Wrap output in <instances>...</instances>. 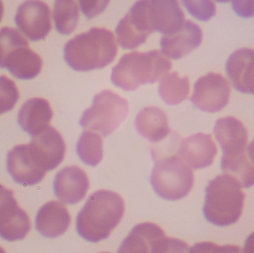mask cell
Here are the masks:
<instances>
[{"label": "cell", "instance_id": "cell-5", "mask_svg": "<svg viewBox=\"0 0 254 253\" xmlns=\"http://www.w3.org/2000/svg\"><path fill=\"white\" fill-rule=\"evenodd\" d=\"M155 161L150 182L155 193L163 199L177 201L186 197L192 190V169L175 154L152 157Z\"/></svg>", "mask_w": 254, "mask_h": 253}, {"label": "cell", "instance_id": "cell-6", "mask_svg": "<svg viewBox=\"0 0 254 253\" xmlns=\"http://www.w3.org/2000/svg\"><path fill=\"white\" fill-rule=\"evenodd\" d=\"M129 111V103L125 98L105 90L95 96L91 107L84 111L79 125L107 137L119 128Z\"/></svg>", "mask_w": 254, "mask_h": 253}, {"label": "cell", "instance_id": "cell-34", "mask_svg": "<svg viewBox=\"0 0 254 253\" xmlns=\"http://www.w3.org/2000/svg\"><path fill=\"white\" fill-rule=\"evenodd\" d=\"M243 252L244 253H254V232L245 241Z\"/></svg>", "mask_w": 254, "mask_h": 253}, {"label": "cell", "instance_id": "cell-38", "mask_svg": "<svg viewBox=\"0 0 254 253\" xmlns=\"http://www.w3.org/2000/svg\"></svg>", "mask_w": 254, "mask_h": 253}, {"label": "cell", "instance_id": "cell-13", "mask_svg": "<svg viewBox=\"0 0 254 253\" xmlns=\"http://www.w3.org/2000/svg\"><path fill=\"white\" fill-rule=\"evenodd\" d=\"M217 152L212 135L200 132L181 138L176 154L191 169L198 170L212 165Z\"/></svg>", "mask_w": 254, "mask_h": 253}, {"label": "cell", "instance_id": "cell-7", "mask_svg": "<svg viewBox=\"0 0 254 253\" xmlns=\"http://www.w3.org/2000/svg\"><path fill=\"white\" fill-rule=\"evenodd\" d=\"M117 40L123 49L133 50L153 33L148 15V0L135 2L115 28Z\"/></svg>", "mask_w": 254, "mask_h": 253}, {"label": "cell", "instance_id": "cell-31", "mask_svg": "<svg viewBox=\"0 0 254 253\" xmlns=\"http://www.w3.org/2000/svg\"><path fill=\"white\" fill-rule=\"evenodd\" d=\"M189 253H244L238 246H218L212 242H201L195 244Z\"/></svg>", "mask_w": 254, "mask_h": 253}, {"label": "cell", "instance_id": "cell-11", "mask_svg": "<svg viewBox=\"0 0 254 253\" xmlns=\"http://www.w3.org/2000/svg\"><path fill=\"white\" fill-rule=\"evenodd\" d=\"M15 22L18 30L30 41H41L52 28L51 10L45 2L28 1L18 7Z\"/></svg>", "mask_w": 254, "mask_h": 253}, {"label": "cell", "instance_id": "cell-37", "mask_svg": "<svg viewBox=\"0 0 254 253\" xmlns=\"http://www.w3.org/2000/svg\"><path fill=\"white\" fill-rule=\"evenodd\" d=\"M0 253H6L5 252V250L2 248V247H0Z\"/></svg>", "mask_w": 254, "mask_h": 253}, {"label": "cell", "instance_id": "cell-23", "mask_svg": "<svg viewBox=\"0 0 254 253\" xmlns=\"http://www.w3.org/2000/svg\"><path fill=\"white\" fill-rule=\"evenodd\" d=\"M165 236L162 229L153 223L137 224L123 241L117 253H152L157 240Z\"/></svg>", "mask_w": 254, "mask_h": 253}, {"label": "cell", "instance_id": "cell-14", "mask_svg": "<svg viewBox=\"0 0 254 253\" xmlns=\"http://www.w3.org/2000/svg\"><path fill=\"white\" fill-rule=\"evenodd\" d=\"M7 171L16 184L29 187L39 184L46 172L38 165L28 144H18L7 154Z\"/></svg>", "mask_w": 254, "mask_h": 253}, {"label": "cell", "instance_id": "cell-17", "mask_svg": "<svg viewBox=\"0 0 254 253\" xmlns=\"http://www.w3.org/2000/svg\"><path fill=\"white\" fill-rule=\"evenodd\" d=\"M225 70L235 90L254 95V50H237L227 60Z\"/></svg>", "mask_w": 254, "mask_h": 253}, {"label": "cell", "instance_id": "cell-21", "mask_svg": "<svg viewBox=\"0 0 254 253\" xmlns=\"http://www.w3.org/2000/svg\"><path fill=\"white\" fill-rule=\"evenodd\" d=\"M42 63L40 56L30 49L28 45H25L17 47L5 58L2 68H7L18 79L30 80L38 76Z\"/></svg>", "mask_w": 254, "mask_h": 253}, {"label": "cell", "instance_id": "cell-35", "mask_svg": "<svg viewBox=\"0 0 254 253\" xmlns=\"http://www.w3.org/2000/svg\"><path fill=\"white\" fill-rule=\"evenodd\" d=\"M247 154H248L250 161L254 165V138L251 141V144L247 146Z\"/></svg>", "mask_w": 254, "mask_h": 253}, {"label": "cell", "instance_id": "cell-3", "mask_svg": "<svg viewBox=\"0 0 254 253\" xmlns=\"http://www.w3.org/2000/svg\"><path fill=\"white\" fill-rule=\"evenodd\" d=\"M172 68L159 51L126 54L113 67L111 81L124 91H135L142 84H155Z\"/></svg>", "mask_w": 254, "mask_h": 253}, {"label": "cell", "instance_id": "cell-26", "mask_svg": "<svg viewBox=\"0 0 254 253\" xmlns=\"http://www.w3.org/2000/svg\"><path fill=\"white\" fill-rule=\"evenodd\" d=\"M53 18L56 29L61 34H70L78 25L79 10L72 0H59L54 4Z\"/></svg>", "mask_w": 254, "mask_h": 253}, {"label": "cell", "instance_id": "cell-16", "mask_svg": "<svg viewBox=\"0 0 254 253\" xmlns=\"http://www.w3.org/2000/svg\"><path fill=\"white\" fill-rule=\"evenodd\" d=\"M202 41L200 27L188 20L178 31L161 38V53L172 60H180L199 47Z\"/></svg>", "mask_w": 254, "mask_h": 253}, {"label": "cell", "instance_id": "cell-28", "mask_svg": "<svg viewBox=\"0 0 254 253\" xmlns=\"http://www.w3.org/2000/svg\"><path fill=\"white\" fill-rule=\"evenodd\" d=\"M19 98V92L12 80L5 75L0 76V114L13 109Z\"/></svg>", "mask_w": 254, "mask_h": 253}, {"label": "cell", "instance_id": "cell-33", "mask_svg": "<svg viewBox=\"0 0 254 253\" xmlns=\"http://www.w3.org/2000/svg\"><path fill=\"white\" fill-rule=\"evenodd\" d=\"M232 6L240 16L248 18L254 15V1H235Z\"/></svg>", "mask_w": 254, "mask_h": 253}, {"label": "cell", "instance_id": "cell-15", "mask_svg": "<svg viewBox=\"0 0 254 253\" xmlns=\"http://www.w3.org/2000/svg\"><path fill=\"white\" fill-rule=\"evenodd\" d=\"M89 189L86 173L77 166L63 168L54 181L56 197L65 204H75L82 201Z\"/></svg>", "mask_w": 254, "mask_h": 253}, {"label": "cell", "instance_id": "cell-12", "mask_svg": "<svg viewBox=\"0 0 254 253\" xmlns=\"http://www.w3.org/2000/svg\"><path fill=\"white\" fill-rule=\"evenodd\" d=\"M214 134L223 152L222 160L235 159L247 154L248 131L238 119L228 117L217 120Z\"/></svg>", "mask_w": 254, "mask_h": 253}, {"label": "cell", "instance_id": "cell-24", "mask_svg": "<svg viewBox=\"0 0 254 253\" xmlns=\"http://www.w3.org/2000/svg\"><path fill=\"white\" fill-rule=\"evenodd\" d=\"M189 93V78H181L177 71L167 73L160 80L158 94L168 105L180 104L188 98Z\"/></svg>", "mask_w": 254, "mask_h": 253}, {"label": "cell", "instance_id": "cell-20", "mask_svg": "<svg viewBox=\"0 0 254 253\" xmlns=\"http://www.w3.org/2000/svg\"><path fill=\"white\" fill-rule=\"evenodd\" d=\"M53 117L51 105L47 100L34 98L27 101L18 111V123L31 137L49 127Z\"/></svg>", "mask_w": 254, "mask_h": 253}, {"label": "cell", "instance_id": "cell-1", "mask_svg": "<svg viewBox=\"0 0 254 253\" xmlns=\"http://www.w3.org/2000/svg\"><path fill=\"white\" fill-rule=\"evenodd\" d=\"M124 211V201L119 194L105 190L95 191L77 215V232L88 242L106 240L121 222Z\"/></svg>", "mask_w": 254, "mask_h": 253}, {"label": "cell", "instance_id": "cell-25", "mask_svg": "<svg viewBox=\"0 0 254 253\" xmlns=\"http://www.w3.org/2000/svg\"><path fill=\"white\" fill-rule=\"evenodd\" d=\"M76 152L87 165L96 167L104 157L102 137L91 131H84L76 144Z\"/></svg>", "mask_w": 254, "mask_h": 253}, {"label": "cell", "instance_id": "cell-18", "mask_svg": "<svg viewBox=\"0 0 254 253\" xmlns=\"http://www.w3.org/2000/svg\"><path fill=\"white\" fill-rule=\"evenodd\" d=\"M148 15L153 32L164 35L176 32L185 21L184 12L175 0L148 1Z\"/></svg>", "mask_w": 254, "mask_h": 253}, {"label": "cell", "instance_id": "cell-10", "mask_svg": "<svg viewBox=\"0 0 254 253\" xmlns=\"http://www.w3.org/2000/svg\"><path fill=\"white\" fill-rule=\"evenodd\" d=\"M28 148L32 158L44 172L53 171L64 161L65 144L62 135L49 126L41 133L31 137Z\"/></svg>", "mask_w": 254, "mask_h": 253}, {"label": "cell", "instance_id": "cell-27", "mask_svg": "<svg viewBox=\"0 0 254 253\" xmlns=\"http://www.w3.org/2000/svg\"><path fill=\"white\" fill-rule=\"evenodd\" d=\"M28 45L26 38L15 28L4 27L0 29V68H2L5 58L15 48Z\"/></svg>", "mask_w": 254, "mask_h": 253}, {"label": "cell", "instance_id": "cell-30", "mask_svg": "<svg viewBox=\"0 0 254 253\" xmlns=\"http://www.w3.org/2000/svg\"><path fill=\"white\" fill-rule=\"evenodd\" d=\"M189 246L182 240L171 237L158 239L152 250V253H189Z\"/></svg>", "mask_w": 254, "mask_h": 253}, {"label": "cell", "instance_id": "cell-32", "mask_svg": "<svg viewBox=\"0 0 254 253\" xmlns=\"http://www.w3.org/2000/svg\"><path fill=\"white\" fill-rule=\"evenodd\" d=\"M79 2L82 13L88 19L101 14L109 4V1H80Z\"/></svg>", "mask_w": 254, "mask_h": 253}, {"label": "cell", "instance_id": "cell-9", "mask_svg": "<svg viewBox=\"0 0 254 253\" xmlns=\"http://www.w3.org/2000/svg\"><path fill=\"white\" fill-rule=\"evenodd\" d=\"M27 213L18 206L12 190L0 185V237L8 242L21 240L31 231Z\"/></svg>", "mask_w": 254, "mask_h": 253}, {"label": "cell", "instance_id": "cell-8", "mask_svg": "<svg viewBox=\"0 0 254 253\" xmlns=\"http://www.w3.org/2000/svg\"><path fill=\"white\" fill-rule=\"evenodd\" d=\"M230 94L228 80L221 74L209 72L195 83L190 101L200 111L217 113L226 107Z\"/></svg>", "mask_w": 254, "mask_h": 253}, {"label": "cell", "instance_id": "cell-29", "mask_svg": "<svg viewBox=\"0 0 254 253\" xmlns=\"http://www.w3.org/2000/svg\"><path fill=\"white\" fill-rule=\"evenodd\" d=\"M189 13L202 21H209L215 15L216 7L212 1H182Z\"/></svg>", "mask_w": 254, "mask_h": 253}, {"label": "cell", "instance_id": "cell-19", "mask_svg": "<svg viewBox=\"0 0 254 253\" xmlns=\"http://www.w3.org/2000/svg\"><path fill=\"white\" fill-rule=\"evenodd\" d=\"M70 223V214L64 204L51 201L46 203L38 211L35 218V229L46 238H57L68 230Z\"/></svg>", "mask_w": 254, "mask_h": 253}, {"label": "cell", "instance_id": "cell-22", "mask_svg": "<svg viewBox=\"0 0 254 253\" xmlns=\"http://www.w3.org/2000/svg\"><path fill=\"white\" fill-rule=\"evenodd\" d=\"M135 126L138 134L152 143L159 142L171 134L166 114L158 107L142 109L135 118Z\"/></svg>", "mask_w": 254, "mask_h": 253}, {"label": "cell", "instance_id": "cell-36", "mask_svg": "<svg viewBox=\"0 0 254 253\" xmlns=\"http://www.w3.org/2000/svg\"><path fill=\"white\" fill-rule=\"evenodd\" d=\"M4 7L2 2L0 1V21L2 20V16H3Z\"/></svg>", "mask_w": 254, "mask_h": 253}, {"label": "cell", "instance_id": "cell-4", "mask_svg": "<svg viewBox=\"0 0 254 253\" xmlns=\"http://www.w3.org/2000/svg\"><path fill=\"white\" fill-rule=\"evenodd\" d=\"M241 184L227 175H218L205 189L203 214L205 219L218 227H228L238 222L243 212L245 194Z\"/></svg>", "mask_w": 254, "mask_h": 253}, {"label": "cell", "instance_id": "cell-2", "mask_svg": "<svg viewBox=\"0 0 254 253\" xmlns=\"http://www.w3.org/2000/svg\"><path fill=\"white\" fill-rule=\"evenodd\" d=\"M118 54L114 34L104 28H92L68 41L64 47V59L72 69L88 71L111 64Z\"/></svg>", "mask_w": 254, "mask_h": 253}]
</instances>
